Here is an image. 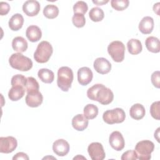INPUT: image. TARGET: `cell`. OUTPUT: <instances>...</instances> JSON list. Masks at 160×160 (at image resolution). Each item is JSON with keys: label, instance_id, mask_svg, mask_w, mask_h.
<instances>
[{"label": "cell", "instance_id": "18", "mask_svg": "<svg viewBox=\"0 0 160 160\" xmlns=\"http://www.w3.org/2000/svg\"><path fill=\"white\" fill-rule=\"evenodd\" d=\"M26 36L29 41L35 42L40 40L41 38L42 32L38 26L35 25H31L26 29Z\"/></svg>", "mask_w": 160, "mask_h": 160}, {"label": "cell", "instance_id": "36", "mask_svg": "<svg viewBox=\"0 0 160 160\" xmlns=\"http://www.w3.org/2000/svg\"><path fill=\"white\" fill-rule=\"evenodd\" d=\"M151 82L157 88L160 87V72L159 71H154L151 75Z\"/></svg>", "mask_w": 160, "mask_h": 160}, {"label": "cell", "instance_id": "13", "mask_svg": "<svg viewBox=\"0 0 160 160\" xmlns=\"http://www.w3.org/2000/svg\"><path fill=\"white\" fill-rule=\"evenodd\" d=\"M69 143L63 139H59L55 141L52 144L53 152L59 156H64L69 151Z\"/></svg>", "mask_w": 160, "mask_h": 160}, {"label": "cell", "instance_id": "3", "mask_svg": "<svg viewBox=\"0 0 160 160\" xmlns=\"http://www.w3.org/2000/svg\"><path fill=\"white\" fill-rule=\"evenodd\" d=\"M9 63L12 68L21 71H28L32 67L31 59L19 52L12 54L9 59Z\"/></svg>", "mask_w": 160, "mask_h": 160}, {"label": "cell", "instance_id": "16", "mask_svg": "<svg viewBox=\"0 0 160 160\" xmlns=\"http://www.w3.org/2000/svg\"><path fill=\"white\" fill-rule=\"evenodd\" d=\"M88 120L84 114H79L73 117L72 119V126L73 128L78 131H82L88 126Z\"/></svg>", "mask_w": 160, "mask_h": 160}, {"label": "cell", "instance_id": "8", "mask_svg": "<svg viewBox=\"0 0 160 160\" xmlns=\"http://www.w3.org/2000/svg\"><path fill=\"white\" fill-rule=\"evenodd\" d=\"M88 152L92 160H102L106 157L103 146L98 142L91 143L88 147Z\"/></svg>", "mask_w": 160, "mask_h": 160}, {"label": "cell", "instance_id": "38", "mask_svg": "<svg viewBox=\"0 0 160 160\" xmlns=\"http://www.w3.org/2000/svg\"><path fill=\"white\" fill-rule=\"evenodd\" d=\"M13 160H18V159H24V160H28L29 157L28 156L22 152H19L16 153L13 157H12Z\"/></svg>", "mask_w": 160, "mask_h": 160}, {"label": "cell", "instance_id": "34", "mask_svg": "<svg viewBox=\"0 0 160 160\" xmlns=\"http://www.w3.org/2000/svg\"><path fill=\"white\" fill-rule=\"evenodd\" d=\"M160 102L159 101L154 102L150 106V113L151 116L156 119L159 120L160 119V106H159Z\"/></svg>", "mask_w": 160, "mask_h": 160}, {"label": "cell", "instance_id": "25", "mask_svg": "<svg viewBox=\"0 0 160 160\" xmlns=\"http://www.w3.org/2000/svg\"><path fill=\"white\" fill-rule=\"evenodd\" d=\"M38 78L40 80L44 83H51L54 79V72L47 68H42L38 71Z\"/></svg>", "mask_w": 160, "mask_h": 160}, {"label": "cell", "instance_id": "19", "mask_svg": "<svg viewBox=\"0 0 160 160\" xmlns=\"http://www.w3.org/2000/svg\"><path fill=\"white\" fill-rule=\"evenodd\" d=\"M146 113L144 107L139 103L132 105L129 110L130 116L135 120H140L144 118Z\"/></svg>", "mask_w": 160, "mask_h": 160}, {"label": "cell", "instance_id": "17", "mask_svg": "<svg viewBox=\"0 0 160 160\" xmlns=\"http://www.w3.org/2000/svg\"><path fill=\"white\" fill-rule=\"evenodd\" d=\"M139 30L144 34L151 33L154 28V20L150 16L144 17L139 24Z\"/></svg>", "mask_w": 160, "mask_h": 160}, {"label": "cell", "instance_id": "20", "mask_svg": "<svg viewBox=\"0 0 160 160\" xmlns=\"http://www.w3.org/2000/svg\"><path fill=\"white\" fill-rule=\"evenodd\" d=\"M24 23V18L23 16L19 13L14 14L9 20V28L14 31L19 30L23 25Z\"/></svg>", "mask_w": 160, "mask_h": 160}, {"label": "cell", "instance_id": "11", "mask_svg": "<svg viewBox=\"0 0 160 160\" xmlns=\"http://www.w3.org/2000/svg\"><path fill=\"white\" fill-rule=\"evenodd\" d=\"M26 104L31 108L39 106L43 101V96L39 91H34L27 92L25 98Z\"/></svg>", "mask_w": 160, "mask_h": 160}, {"label": "cell", "instance_id": "5", "mask_svg": "<svg viewBox=\"0 0 160 160\" xmlns=\"http://www.w3.org/2000/svg\"><path fill=\"white\" fill-rule=\"evenodd\" d=\"M154 144L149 140H142L138 142L135 146V151L138 154V159L140 160H149L151 158V153L154 151Z\"/></svg>", "mask_w": 160, "mask_h": 160}, {"label": "cell", "instance_id": "35", "mask_svg": "<svg viewBox=\"0 0 160 160\" xmlns=\"http://www.w3.org/2000/svg\"><path fill=\"white\" fill-rule=\"evenodd\" d=\"M121 159L122 160H136L138 159V154L135 150H128L122 154Z\"/></svg>", "mask_w": 160, "mask_h": 160}, {"label": "cell", "instance_id": "1", "mask_svg": "<svg viewBox=\"0 0 160 160\" xmlns=\"http://www.w3.org/2000/svg\"><path fill=\"white\" fill-rule=\"evenodd\" d=\"M87 96L91 100L96 101L103 105L110 104L114 99L112 91L102 84H96L89 88Z\"/></svg>", "mask_w": 160, "mask_h": 160}, {"label": "cell", "instance_id": "39", "mask_svg": "<svg viewBox=\"0 0 160 160\" xmlns=\"http://www.w3.org/2000/svg\"><path fill=\"white\" fill-rule=\"evenodd\" d=\"M109 2V1L108 0H107V1H92V2L94 3V4H97V5H103V4H106V3H108Z\"/></svg>", "mask_w": 160, "mask_h": 160}, {"label": "cell", "instance_id": "12", "mask_svg": "<svg viewBox=\"0 0 160 160\" xmlns=\"http://www.w3.org/2000/svg\"><path fill=\"white\" fill-rule=\"evenodd\" d=\"M93 66L96 71L101 74H108L111 69V64L104 58H96L94 61Z\"/></svg>", "mask_w": 160, "mask_h": 160}, {"label": "cell", "instance_id": "40", "mask_svg": "<svg viewBox=\"0 0 160 160\" xmlns=\"http://www.w3.org/2000/svg\"><path fill=\"white\" fill-rule=\"evenodd\" d=\"M159 2H157L156 4H154V6H153V10H154V11L158 15H159V14H158L157 11H159Z\"/></svg>", "mask_w": 160, "mask_h": 160}, {"label": "cell", "instance_id": "27", "mask_svg": "<svg viewBox=\"0 0 160 160\" xmlns=\"http://www.w3.org/2000/svg\"><path fill=\"white\" fill-rule=\"evenodd\" d=\"M59 9L54 4L46 5L43 9L44 16L48 19H54L58 16Z\"/></svg>", "mask_w": 160, "mask_h": 160}, {"label": "cell", "instance_id": "4", "mask_svg": "<svg viewBox=\"0 0 160 160\" xmlns=\"http://www.w3.org/2000/svg\"><path fill=\"white\" fill-rule=\"evenodd\" d=\"M53 52L52 45L46 41H41L34 53V59L39 63H45L49 61Z\"/></svg>", "mask_w": 160, "mask_h": 160}, {"label": "cell", "instance_id": "15", "mask_svg": "<svg viewBox=\"0 0 160 160\" xmlns=\"http://www.w3.org/2000/svg\"><path fill=\"white\" fill-rule=\"evenodd\" d=\"M40 4L35 0H29L26 1L22 5L23 12L28 16H36L40 11Z\"/></svg>", "mask_w": 160, "mask_h": 160}, {"label": "cell", "instance_id": "22", "mask_svg": "<svg viewBox=\"0 0 160 160\" xmlns=\"http://www.w3.org/2000/svg\"><path fill=\"white\" fill-rule=\"evenodd\" d=\"M25 90V88L21 86H12L8 92V98L12 101H18L24 96Z\"/></svg>", "mask_w": 160, "mask_h": 160}, {"label": "cell", "instance_id": "24", "mask_svg": "<svg viewBox=\"0 0 160 160\" xmlns=\"http://www.w3.org/2000/svg\"><path fill=\"white\" fill-rule=\"evenodd\" d=\"M128 52L132 55L139 54L142 49L141 42L137 39H131L127 43Z\"/></svg>", "mask_w": 160, "mask_h": 160}, {"label": "cell", "instance_id": "23", "mask_svg": "<svg viewBox=\"0 0 160 160\" xmlns=\"http://www.w3.org/2000/svg\"><path fill=\"white\" fill-rule=\"evenodd\" d=\"M145 45L147 49L151 52L158 53L160 51L159 40L156 37H148L145 41Z\"/></svg>", "mask_w": 160, "mask_h": 160}, {"label": "cell", "instance_id": "31", "mask_svg": "<svg viewBox=\"0 0 160 160\" xmlns=\"http://www.w3.org/2000/svg\"><path fill=\"white\" fill-rule=\"evenodd\" d=\"M88 9V6L86 2L83 1H79L76 2L73 6V11L74 14H84Z\"/></svg>", "mask_w": 160, "mask_h": 160}, {"label": "cell", "instance_id": "14", "mask_svg": "<svg viewBox=\"0 0 160 160\" xmlns=\"http://www.w3.org/2000/svg\"><path fill=\"white\" fill-rule=\"evenodd\" d=\"M93 78V74L90 68L82 67L78 71V81L82 86H86L89 84Z\"/></svg>", "mask_w": 160, "mask_h": 160}, {"label": "cell", "instance_id": "33", "mask_svg": "<svg viewBox=\"0 0 160 160\" xmlns=\"http://www.w3.org/2000/svg\"><path fill=\"white\" fill-rule=\"evenodd\" d=\"M72 22L76 28H82L86 23V19L84 14H74L72 18Z\"/></svg>", "mask_w": 160, "mask_h": 160}, {"label": "cell", "instance_id": "29", "mask_svg": "<svg viewBox=\"0 0 160 160\" xmlns=\"http://www.w3.org/2000/svg\"><path fill=\"white\" fill-rule=\"evenodd\" d=\"M25 89L27 92L34 91H39V85L35 78H34L33 77H28L27 78Z\"/></svg>", "mask_w": 160, "mask_h": 160}, {"label": "cell", "instance_id": "28", "mask_svg": "<svg viewBox=\"0 0 160 160\" xmlns=\"http://www.w3.org/2000/svg\"><path fill=\"white\" fill-rule=\"evenodd\" d=\"M89 16L91 21L94 22H99L103 19L104 13L102 9L98 7H94L90 10Z\"/></svg>", "mask_w": 160, "mask_h": 160}, {"label": "cell", "instance_id": "10", "mask_svg": "<svg viewBox=\"0 0 160 160\" xmlns=\"http://www.w3.org/2000/svg\"><path fill=\"white\" fill-rule=\"evenodd\" d=\"M109 142L110 146L117 151H121L125 145V142L122 134L118 131H113L109 138Z\"/></svg>", "mask_w": 160, "mask_h": 160}, {"label": "cell", "instance_id": "6", "mask_svg": "<svg viewBox=\"0 0 160 160\" xmlns=\"http://www.w3.org/2000/svg\"><path fill=\"white\" fill-rule=\"evenodd\" d=\"M125 112L122 108H119L107 110L102 114V119L104 121L108 124L121 123L125 120Z\"/></svg>", "mask_w": 160, "mask_h": 160}, {"label": "cell", "instance_id": "9", "mask_svg": "<svg viewBox=\"0 0 160 160\" xmlns=\"http://www.w3.org/2000/svg\"><path fill=\"white\" fill-rule=\"evenodd\" d=\"M17 140L12 136L0 138V152L1 153L12 152L17 148Z\"/></svg>", "mask_w": 160, "mask_h": 160}, {"label": "cell", "instance_id": "30", "mask_svg": "<svg viewBox=\"0 0 160 160\" xmlns=\"http://www.w3.org/2000/svg\"><path fill=\"white\" fill-rule=\"evenodd\" d=\"M128 0H112L111 1V6L116 11H123L129 6Z\"/></svg>", "mask_w": 160, "mask_h": 160}, {"label": "cell", "instance_id": "26", "mask_svg": "<svg viewBox=\"0 0 160 160\" xmlns=\"http://www.w3.org/2000/svg\"><path fill=\"white\" fill-rule=\"evenodd\" d=\"M84 116L88 119H94L98 114V108L93 104H88L84 108Z\"/></svg>", "mask_w": 160, "mask_h": 160}, {"label": "cell", "instance_id": "2", "mask_svg": "<svg viewBox=\"0 0 160 160\" xmlns=\"http://www.w3.org/2000/svg\"><path fill=\"white\" fill-rule=\"evenodd\" d=\"M72 70L68 66L61 67L58 71V86L64 92L68 91L73 81Z\"/></svg>", "mask_w": 160, "mask_h": 160}, {"label": "cell", "instance_id": "7", "mask_svg": "<svg viewBox=\"0 0 160 160\" xmlns=\"http://www.w3.org/2000/svg\"><path fill=\"white\" fill-rule=\"evenodd\" d=\"M108 52L114 61L122 62L124 58V44L121 41H114L108 45Z\"/></svg>", "mask_w": 160, "mask_h": 160}, {"label": "cell", "instance_id": "21", "mask_svg": "<svg viewBox=\"0 0 160 160\" xmlns=\"http://www.w3.org/2000/svg\"><path fill=\"white\" fill-rule=\"evenodd\" d=\"M28 46L26 40L21 36L15 37L12 41V49L19 53L25 52L28 49Z\"/></svg>", "mask_w": 160, "mask_h": 160}, {"label": "cell", "instance_id": "32", "mask_svg": "<svg viewBox=\"0 0 160 160\" xmlns=\"http://www.w3.org/2000/svg\"><path fill=\"white\" fill-rule=\"evenodd\" d=\"M27 81V78L22 74H16L12 77L11 84L12 86H21L25 88Z\"/></svg>", "mask_w": 160, "mask_h": 160}, {"label": "cell", "instance_id": "37", "mask_svg": "<svg viewBox=\"0 0 160 160\" xmlns=\"http://www.w3.org/2000/svg\"><path fill=\"white\" fill-rule=\"evenodd\" d=\"M10 10V6L6 2H1L0 3V14L4 16L7 14Z\"/></svg>", "mask_w": 160, "mask_h": 160}]
</instances>
